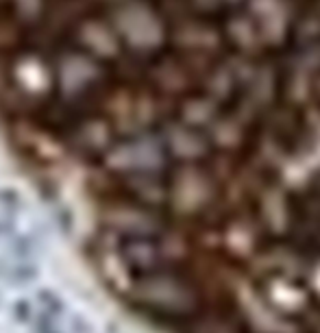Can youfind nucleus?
Returning <instances> with one entry per match:
<instances>
[{"label": "nucleus", "instance_id": "nucleus-1", "mask_svg": "<svg viewBox=\"0 0 320 333\" xmlns=\"http://www.w3.org/2000/svg\"><path fill=\"white\" fill-rule=\"evenodd\" d=\"M39 301H42L44 305L48 307V311H50V314H59V311L63 309V305H61V301H59L57 296L53 294V292H46V290H42V292H39Z\"/></svg>", "mask_w": 320, "mask_h": 333}, {"label": "nucleus", "instance_id": "nucleus-2", "mask_svg": "<svg viewBox=\"0 0 320 333\" xmlns=\"http://www.w3.org/2000/svg\"><path fill=\"white\" fill-rule=\"evenodd\" d=\"M15 318H18V320H29V318H30V305H29V303L27 301H20L18 303V305H15Z\"/></svg>", "mask_w": 320, "mask_h": 333}, {"label": "nucleus", "instance_id": "nucleus-3", "mask_svg": "<svg viewBox=\"0 0 320 333\" xmlns=\"http://www.w3.org/2000/svg\"><path fill=\"white\" fill-rule=\"evenodd\" d=\"M13 277L20 281H27V279H33L35 277V270L30 268V266H20V268L13 270Z\"/></svg>", "mask_w": 320, "mask_h": 333}, {"label": "nucleus", "instance_id": "nucleus-4", "mask_svg": "<svg viewBox=\"0 0 320 333\" xmlns=\"http://www.w3.org/2000/svg\"><path fill=\"white\" fill-rule=\"evenodd\" d=\"M46 329H53V314H39L37 316V331H46Z\"/></svg>", "mask_w": 320, "mask_h": 333}, {"label": "nucleus", "instance_id": "nucleus-5", "mask_svg": "<svg viewBox=\"0 0 320 333\" xmlns=\"http://www.w3.org/2000/svg\"><path fill=\"white\" fill-rule=\"evenodd\" d=\"M74 329H76V333H89L87 325H83L81 320H76V322H74Z\"/></svg>", "mask_w": 320, "mask_h": 333}, {"label": "nucleus", "instance_id": "nucleus-6", "mask_svg": "<svg viewBox=\"0 0 320 333\" xmlns=\"http://www.w3.org/2000/svg\"><path fill=\"white\" fill-rule=\"evenodd\" d=\"M39 333H57V331H53V329H46V331H39Z\"/></svg>", "mask_w": 320, "mask_h": 333}]
</instances>
